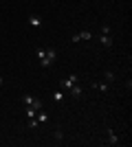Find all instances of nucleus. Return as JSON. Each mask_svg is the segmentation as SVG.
<instances>
[{"instance_id": "obj_1", "label": "nucleus", "mask_w": 132, "mask_h": 147, "mask_svg": "<svg viewBox=\"0 0 132 147\" xmlns=\"http://www.w3.org/2000/svg\"><path fill=\"white\" fill-rule=\"evenodd\" d=\"M22 103L33 108V110H42V105H44L42 101H40L38 97H33V94H24V97H22Z\"/></svg>"}, {"instance_id": "obj_2", "label": "nucleus", "mask_w": 132, "mask_h": 147, "mask_svg": "<svg viewBox=\"0 0 132 147\" xmlns=\"http://www.w3.org/2000/svg\"><path fill=\"white\" fill-rule=\"evenodd\" d=\"M73 84H77V75H68V77H66V79L62 81V84H60V90H68L70 86H73Z\"/></svg>"}, {"instance_id": "obj_3", "label": "nucleus", "mask_w": 132, "mask_h": 147, "mask_svg": "<svg viewBox=\"0 0 132 147\" xmlns=\"http://www.w3.org/2000/svg\"><path fill=\"white\" fill-rule=\"evenodd\" d=\"M29 26H31V29H40V26H42V18H40L38 13H31V16H29Z\"/></svg>"}, {"instance_id": "obj_4", "label": "nucleus", "mask_w": 132, "mask_h": 147, "mask_svg": "<svg viewBox=\"0 0 132 147\" xmlns=\"http://www.w3.org/2000/svg\"><path fill=\"white\" fill-rule=\"evenodd\" d=\"M68 92H70V97H73V99H79V97L84 94V90H82L79 86H77V84H73V86L68 88Z\"/></svg>"}, {"instance_id": "obj_5", "label": "nucleus", "mask_w": 132, "mask_h": 147, "mask_svg": "<svg viewBox=\"0 0 132 147\" xmlns=\"http://www.w3.org/2000/svg\"><path fill=\"white\" fill-rule=\"evenodd\" d=\"M99 44L106 46V49H110V46H112V35H104V33H101L99 35Z\"/></svg>"}, {"instance_id": "obj_6", "label": "nucleus", "mask_w": 132, "mask_h": 147, "mask_svg": "<svg viewBox=\"0 0 132 147\" xmlns=\"http://www.w3.org/2000/svg\"><path fill=\"white\" fill-rule=\"evenodd\" d=\"M35 57H38L40 64L46 68V49H38V51H35Z\"/></svg>"}, {"instance_id": "obj_7", "label": "nucleus", "mask_w": 132, "mask_h": 147, "mask_svg": "<svg viewBox=\"0 0 132 147\" xmlns=\"http://www.w3.org/2000/svg\"><path fill=\"white\" fill-rule=\"evenodd\" d=\"M53 101H55V103H64V101H66V92H64V90L53 92Z\"/></svg>"}, {"instance_id": "obj_8", "label": "nucleus", "mask_w": 132, "mask_h": 147, "mask_svg": "<svg viewBox=\"0 0 132 147\" xmlns=\"http://www.w3.org/2000/svg\"><path fill=\"white\" fill-rule=\"evenodd\" d=\"M93 88L99 90V92H108L110 90V84H108V81H99V84H93Z\"/></svg>"}, {"instance_id": "obj_9", "label": "nucleus", "mask_w": 132, "mask_h": 147, "mask_svg": "<svg viewBox=\"0 0 132 147\" xmlns=\"http://www.w3.org/2000/svg\"><path fill=\"white\" fill-rule=\"evenodd\" d=\"M108 143H110V145H119V138L114 134V129H108Z\"/></svg>"}, {"instance_id": "obj_10", "label": "nucleus", "mask_w": 132, "mask_h": 147, "mask_svg": "<svg viewBox=\"0 0 132 147\" xmlns=\"http://www.w3.org/2000/svg\"><path fill=\"white\" fill-rule=\"evenodd\" d=\"M35 119H38V123H46V121H49V114H46V112H42V110H38Z\"/></svg>"}, {"instance_id": "obj_11", "label": "nucleus", "mask_w": 132, "mask_h": 147, "mask_svg": "<svg viewBox=\"0 0 132 147\" xmlns=\"http://www.w3.org/2000/svg\"><path fill=\"white\" fill-rule=\"evenodd\" d=\"M77 35H79V40H86V42H90V40H93V33H90V31H79Z\"/></svg>"}, {"instance_id": "obj_12", "label": "nucleus", "mask_w": 132, "mask_h": 147, "mask_svg": "<svg viewBox=\"0 0 132 147\" xmlns=\"http://www.w3.org/2000/svg\"><path fill=\"white\" fill-rule=\"evenodd\" d=\"M53 136H55L57 143H64V132H62V129H55V134H53Z\"/></svg>"}, {"instance_id": "obj_13", "label": "nucleus", "mask_w": 132, "mask_h": 147, "mask_svg": "<svg viewBox=\"0 0 132 147\" xmlns=\"http://www.w3.org/2000/svg\"><path fill=\"white\" fill-rule=\"evenodd\" d=\"M35 114H38V110H33V108L26 105V117H29V119H35Z\"/></svg>"}, {"instance_id": "obj_14", "label": "nucleus", "mask_w": 132, "mask_h": 147, "mask_svg": "<svg viewBox=\"0 0 132 147\" xmlns=\"http://www.w3.org/2000/svg\"><path fill=\"white\" fill-rule=\"evenodd\" d=\"M104 77H106V81H108V84H112V81H114V73H112V70H108V73L104 75Z\"/></svg>"}, {"instance_id": "obj_15", "label": "nucleus", "mask_w": 132, "mask_h": 147, "mask_svg": "<svg viewBox=\"0 0 132 147\" xmlns=\"http://www.w3.org/2000/svg\"><path fill=\"white\" fill-rule=\"evenodd\" d=\"M26 125H29L31 129H35V127L40 125V123H38V119H29V123H26Z\"/></svg>"}, {"instance_id": "obj_16", "label": "nucleus", "mask_w": 132, "mask_h": 147, "mask_svg": "<svg viewBox=\"0 0 132 147\" xmlns=\"http://www.w3.org/2000/svg\"><path fill=\"white\" fill-rule=\"evenodd\" d=\"M101 33H104V35H110V26L104 24V26H101Z\"/></svg>"}, {"instance_id": "obj_17", "label": "nucleus", "mask_w": 132, "mask_h": 147, "mask_svg": "<svg viewBox=\"0 0 132 147\" xmlns=\"http://www.w3.org/2000/svg\"><path fill=\"white\" fill-rule=\"evenodd\" d=\"M0 84H2V77H0Z\"/></svg>"}]
</instances>
